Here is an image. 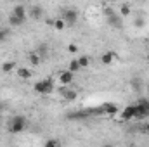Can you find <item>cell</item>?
Masks as SVG:
<instances>
[{
  "label": "cell",
  "instance_id": "cell-1",
  "mask_svg": "<svg viewBox=\"0 0 149 147\" xmlns=\"http://www.w3.org/2000/svg\"><path fill=\"white\" fill-rule=\"evenodd\" d=\"M24 128H26V118L23 114H14L7 121V130L10 133H21Z\"/></svg>",
  "mask_w": 149,
  "mask_h": 147
},
{
  "label": "cell",
  "instance_id": "cell-2",
  "mask_svg": "<svg viewBox=\"0 0 149 147\" xmlns=\"http://www.w3.org/2000/svg\"><path fill=\"white\" fill-rule=\"evenodd\" d=\"M33 90L40 94V95H47V94H52V90H54V81L50 80V78H47V80H40L37 81L35 85H33Z\"/></svg>",
  "mask_w": 149,
  "mask_h": 147
},
{
  "label": "cell",
  "instance_id": "cell-3",
  "mask_svg": "<svg viewBox=\"0 0 149 147\" xmlns=\"http://www.w3.org/2000/svg\"><path fill=\"white\" fill-rule=\"evenodd\" d=\"M134 106H135V118L137 119H142V118L149 116V101L148 99H141Z\"/></svg>",
  "mask_w": 149,
  "mask_h": 147
},
{
  "label": "cell",
  "instance_id": "cell-4",
  "mask_svg": "<svg viewBox=\"0 0 149 147\" xmlns=\"http://www.w3.org/2000/svg\"><path fill=\"white\" fill-rule=\"evenodd\" d=\"M95 114H116V112H120V109H118V106L116 104H113V102H106V104H102L99 109L94 111Z\"/></svg>",
  "mask_w": 149,
  "mask_h": 147
},
{
  "label": "cell",
  "instance_id": "cell-5",
  "mask_svg": "<svg viewBox=\"0 0 149 147\" xmlns=\"http://www.w3.org/2000/svg\"><path fill=\"white\" fill-rule=\"evenodd\" d=\"M120 118L121 121H130L132 118H135V106H127L123 111H120Z\"/></svg>",
  "mask_w": 149,
  "mask_h": 147
},
{
  "label": "cell",
  "instance_id": "cell-6",
  "mask_svg": "<svg viewBox=\"0 0 149 147\" xmlns=\"http://www.w3.org/2000/svg\"><path fill=\"white\" fill-rule=\"evenodd\" d=\"M63 19H64L66 24H74L76 19H78V14H76V10H73V9H68V10L63 12Z\"/></svg>",
  "mask_w": 149,
  "mask_h": 147
},
{
  "label": "cell",
  "instance_id": "cell-7",
  "mask_svg": "<svg viewBox=\"0 0 149 147\" xmlns=\"http://www.w3.org/2000/svg\"><path fill=\"white\" fill-rule=\"evenodd\" d=\"M73 78H74V74L71 73V71H61L59 73V83H63V85H70L71 81H73Z\"/></svg>",
  "mask_w": 149,
  "mask_h": 147
},
{
  "label": "cell",
  "instance_id": "cell-8",
  "mask_svg": "<svg viewBox=\"0 0 149 147\" xmlns=\"http://www.w3.org/2000/svg\"><path fill=\"white\" fill-rule=\"evenodd\" d=\"M59 94H61V95H63L66 101H74V99H76V95H78V94H76V90L66 88V87H63V88L59 90Z\"/></svg>",
  "mask_w": 149,
  "mask_h": 147
},
{
  "label": "cell",
  "instance_id": "cell-9",
  "mask_svg": "<svg viewBox=\"0 0 149 147\" xmlns=\"http://www.w3.org/2000/svg\"><path fill=\"white\" fill-rule=\"evenodd\" d=\"M12 16H16V17H19V19H26V7L24 5H16L14 9H12Z\"/></svg>",
  "mask_w": 149,
  "mask_h": 147
},
{
  "label": "cell",
  "instance_id": "cell-10",
  "mask_svg": "<svg viewBox=\"0 0 149 147\" xmlns=\"http://www.w3.org/2000/svg\"><path fill=\"white\" fill-rule=\"evenodd\" d=\"M116 57H118V55H116V52H113V50H108V52H104V54H102L101 61H102V64H106V66H108V64H111V62L114 61V59H116Z\"/></svg>",
  "mask_w": 149,
  "mask_h": 147
},
{
  "label": "cell",
  "instance_id": "cell-11",
  "mask_svg": "<svg viewBox=\"0 0 149 147\" xmlns=\"http://www.w3.org/2000/svg\"><path fill=\"white\" fill-rule=\"evenodd\" d=\"M16 73H17V76L19 78H23V80H30L31 78V69H28V68H17L16 69Z\"/></svg>",
  "mask_w": 149,
  "mask_h": 147
},
{
  "label": "cell",
  "instance_id": "cell-12",
  "mask_svg": "<svg viewBox=\"0 0 149 147\" xmlns=\"http://www.w3.org/2000/svg\"><path fill=\"white\" fill-rule=\"evenodd\" d=\"M92 112L90 111H83V112H71L68 114V119H83V118H88Z\"/></svg>",
  "mask_w": 149,
  "mask_h": 147
},
{
  "label": "cell",
  "instance_id": "cell-13",
  "mask_svg": "<svg viewBox=\"0 0 149 147\" xmlns=\"http://www.w3.org/2000/svg\"><path fill=\"white\" fill-rule=\"evenodd\" d=\"M30 14H31L35 19H38V17H42V14H43V9H42L40 5H31V9H30Z\"/></svg>",
  "mask_w": 149,
  "mask_h": 147
},
{
  "label": "cell",
  "instance_id": "cell-14",
  "mask_svg": "<svg viewBox=\"0 0 149 147\" xmlns=\"http://www.w3.org/2000/svg\"><path fill=\"white\" fill-rule=\"evenodd\" d=\"M12 69H17L14 61H7V62H3V64H2V71H3V73H10Z\"/></svg>",
  "mask_w": 149,
  "mask_h": 147
},
{
  "label": "cell",
  "instance_id": "cell-15",
  "mask_svg": "<svg viewBox=\"0 0 149 147\" xmlns=\"http://www.w3.org/2000/svg\"><path fill=\"white\" fill-rule=\"evenodd\" d=\"M108 23L111 24V26H114V28H121L123 26V23H121V19L114 14V16H111V17H108Z\"/></svg>",
  "mask_w": 149,
  "mask_h": 147
},
{
  "label": "cell",
  "instance_id": "cell-16",
  "mask_svg": "<svg viewBox=\"0 0 149 147\" xmlns=\"http://www.w3.org/2000/svg\"><path fill=\"white\" fill-rule=\"evenodd\" d=\"M81 68H80V64H78V59H73L71 62H70V66H68V71H71V73H76V71H80Z\"/></svg>",
  "mask_w": 149,
  "mask_h": 147
},
{
  "label": "cell",
  "instance_id": "cell-17",
  "mask_svg": "<svg viewBox=\"0 0 149 147\" xmlns=\"http://www.w3.org/2000/svg\"><path fill=\"white\" fill-rule=\"evenodd\" d=\"M23 23H24V21L19 19V17H16V16H12V14L9 16V24H10V26H21Z\"/></svg>",
  "mask_w": 149,
  "mask_h": 147
},
{
  "label": "cell",
  "instance_id": "cell-18",
  "mask_svg": "<svg viewBox=\"0 0 149 147\" xmlns=\"http://www.w3.org/2000/svg\"><path fill=\"white\" fill-rule=\"evenodd\" d=\"M78 64H80V68H81V69H83V68H87V66L90 64L88 55H80V57H78Z\"/></svg>",
  "mask_w": 149,
  "mask_h": 147
},
{
  "label": "cell",
  "instance_id": "cell-19",
  "mask_svg": "<svg viewBox=\"0 0 149 147\" xmlns=\"http://www.w3.org/2000/svg\"><path fill=\"white\" fill-rule=\"evenodd\" d=\"M130 3H123L121 7H120V16H128L130 14Z\"/></svg>",
  "mask_w": 149,
  "mask_h": 147
},
{
  "label": "cell",
  "instance_id": "cell-20",
  "mask_svg": "<svg viewBox=\"0 0 149 147\" xmlns=\"http://www.w3.org/2000/svg\"><path fill=\"white\" fill-rule=\"evenodd\" d=\"M54 28H56V30H64V28H66L64 19H56V21H54Z\"/></svg>",
  "mask_w": 149,
  "mask_h": 147
},
{
  "label": "cell",
  "instance_id": "cell-21",
  "mask_svg": "<svg viewBox=\"0 0 149 147\" xmlns=\"http://www.w3.org/2000/svg\"><path fill=\"white\" fill-rule=\"evenodd\" d=\"M28 59H30V62H31L33 66H38V64H40V55H38V54H30Z\"/></svg>",
  "mask_w": 149,
  "mask_h": 147
},
{
  "label": "cell",
  "instance_id": "cell-22",
  "mask_svg": "<svg viewBox=\"0 0 149 147\" xmlns=\"http://www.w3.org/2000/svg\"><path fill=\"white\" fill-rule=\"evenodd\" d=\"M59 146V142L56 140V139H49L47 142H45V147H57Z\"/></svg>",
  "mask_w": 149,
  "mask_h": 147
},
{
  "label": "cell",
  "instance_id": "cell-23",
  "mask_svg": "<svg viewBox=\"0 0 149 147\" xmlns=\"http://www.w3.org/2000/svg\"><path fill=\"white\" fill-rule=\"evenodd\" d=\"M7 37H9V30H0V43H2V42H5Z\"/></svg>",
  "mask_w": 149,
  "mask_h": 147
},
{
  "label": "cell",
  "instance_id": "cell-24",
  "mask_svg": "<svg viewBox=\"0 0 149 147\" xmlns=\"http://www.w3.org/2000/svg\"><path fill=\"white\" fill-rule=\"evenodd\" d=\"M130 83H132V88H134V90H141V81H139L137 78H134Z\"/></svg>",
  "mask_w": 149,
  "mask_h": 147
},
{
  "label": "cell",
  "instance_id": "cell-25",
  "mask_svg": "<svg viewBox=\"0 0 149 147\" xmlns=\"http://www.w3.org/2000/svg\"><path fill=\"white\" fill-rule=\"evenodd\" d=\"M134 24H135V26H137V28H142V26H144V24H146V21H144V19H142V17H137V19H135V23H134Z\"/></svg>",
  "mask_w": 149,
  "mask_h": 147
},
{
  "label": "cell",
  "instance_id": "cell-26",
  "mask_svg": "<svg viewBox=\"0 0 149 147\" xmlns=\"http://www.w3.org/2000/svg\"><path fill=\"white\" fill-rule=\"evenodd\" d=\"M68 50H70L71 54H76V52H78V47H76L74 43H70V45H68Z\"/></svg>",
  "mask_w": 149,
  "mask_h": 147
},
{
  "label": "cell",
  "instance_id": "cell-27",
  "mask_svg": "<svg viewBox=\"0 0 149 147\" xmlns=\"http://www.w3.org/2000/svg\"><path fill=\"white\" fill-rule=\"evenodd\" d=\"M146 133H148V135H149V123H148V125H146Z\"/></svg>",
  "mask_w": 149,
  "mask_h": 147
},
{
  "label": "cell",
  "instance_id": "cell-28",
  "mask_svg": "<svg viewBox=\"0 0 149 147\" xmlns=\"http://www.w3.org/2000/svg\"><path fill=\"white\" fill-rule=\"evenodd\" d=\"M102 147H113V144H104Z\"/></svg>",
  "mask_w": 149,
  "mask_h": 147
},
{
  "label": "cell",
  "instance_id": "cell-29",
  "mask_svg": "<svg viewBox=\"0 0 149 147\" xmlns=\"http://www.w3.org/2000/svg\"><path fill=\"white\" fill-rule=\"evenodd\" d=\"M57 147H63V146H61V144H59V146H57Z\"/></svg>",
  "mask_w": 149,
  "mask_h": 147
},
{
  "label": "cell",
  "instance_id": "cell-30",
  "mask_svg": "<svg viewBox=\"0 0 149 147\" xmlns=\"http://www.w3.org/2000/svg\"><path fill=\"white\" fill-rule=\"evenodd\" d=\"M148 62H149V55H148Z\"/></svg>",
  "mask_w": 149,
  "mask_h": 147
}]
</instances>
